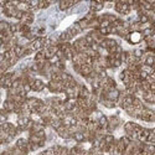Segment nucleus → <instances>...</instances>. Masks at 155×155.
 Segmentation results:
<instances>
[{"label": "nucleus", "instance_id": "f257e3e1", "mask_svg": "<svg viewBox=\"0 0 155 155\" xmlns=\"http://www.w3.org/2000/svg\"><path fill=\"white\" fill-rule=\"evenodd\" d=\"M114 9L120 15H129L132 11V6L128 4V2H117L114 4Z\"/></svg>", "mask_w": 155, "mask_h": 155}, {"label": "nucleus", "instance_id": "f03ea898", "mask_svg": "<svg viewBox=\"0 0 155 155\" xmlns=\"http://www.w3.org/2000/svg\"><path fill=\"white\" fill-rule=\"evenodd\" d=\"M124 40H127L132 45H137L141 41H144V36L141 34V31H133V32H129V35L124 38Z\"/></svg>", "mask_w": 155, "mask_h": 155}, {"label": "nucleus", "instance_id": "7ed1b4c3", "mask_svg": "<svg viewBox=\"0 0 155 155\" xmlns=\"http://www.w3.org/2000/svg\"><path fill=\"white\" fill-rule=\"evenodd\" d=\"M35 20V15L32 11H28V12H24L22 15V19L20 20L21 24H25V25H31Z\"/></svg>", "mask_w": 155, "mask_h": 155}, {"label": "nucleus", "instance_id": "20e7f679", "mask_svg": "<svg viewBox=\"0 0 155 155\" xmlns=\"http://www.w3.org/2000/svg\"><path fill=\"white\" fill-rule=\"evenodd\" d=\"M108 130H114V129H117L120 124V119L117 117V115H113V117H109L108 118Z\"/></svg>", "mask_w": 155, "mask_h": 155}, {"label": "nucleus", "instance_id": "39448f33", "mask_svg": "<svg viewBox=\"0 0 155 155\" xmlns=\"http://www.w3.org/2000/svg\"><path fill=\"white\" fill-rule=\"evenodd\" d=\"M93 72V67L91 66V64H87V63H84V64H81V71H80V74L81 76H83L84 78H87L88 76H91V73Z\"/></svg>", "mask_w": 155, "mask_h": 155}, {"label": "nucleus", "instance_id": "423d86ee", "mask_svg": "<svg viewBox=\"0 0 155 155\" xmlns=\"http://www.w3.org/2000/svg\"><path fill=\"white\" fill-rule=\"evenodd\" d=\"M104 3H102V2H92V3H89V8H91V11L92 12H97L99 10H102L103 8H104Z\"/></svg>", "mask_w": 155, "mask_h": 155}, {"label": "nucleus", "instance_id": "0eeeda50", "mask_svg": "<svg viewBox=\"0 0 155 155\" xmlns=\"http://www.w3.org/2000/svg\"><path fill=\"white\" fill-rule=\"evenodd\" d=\"M74 4H76L74 2H60V3H58V9H60L61 11H66V10H68L70 8H72Z\"/></svg>", "mask_w": 155, "mask_h": 155}, {"label": "nucleus", "instance_id": "6e6552de", "mask_svg": "<svg viewBox=\"0 0 155 155\" xmlns=\"http://www.w3.org/2000/svg\"><path fill=\"white\" fill-rule=\"evenodd\" d=\"M72 139H74L77 143H83V141H86L84 133H82V132H76V133H73Z\"/></svg>", "mask_w": 155, "mask_h": 155}, {"label": "nucleus", "instance_id": "1a4fd4ad", "mask_svg": "<svg viewBox=\"0 0 155 155\" xmlns=\"http://www.w3.org/2000/svg\"><path fill=\"white\" fill-rule=\"evenodd\" d=\"M51 4V2H40V4H38V10H45V9H47Z\"/></svg>", "mask_w": 155, "mask_h": 155}]
</instances>
